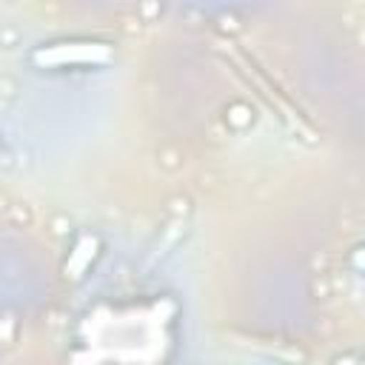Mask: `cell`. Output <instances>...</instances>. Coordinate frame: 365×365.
Here are the masks:
<instances>
[{"label": "cell", "instance_id": "cell-2", "mask_svg": "<svg viewBox=\"0 0 365 365\" xmlns=\"http://www.w3.org/2000/svg\"><path fill=\"white\" fill-rule=\"evenodd\" d=\"M100 254H103V240L97 237V234H80L77 240H74V245L68 248V257H66V262H63V277L68 279V282H77V279H83L86 274H88V268L100 259Z\"/></svg>", "mask_w": 365, "mask_h": 365}, {"label": "cell", "instance_id": "cell-1", "mask_svg": "<svg viewBox=\"0 0 365 365\" xmlns=\"http://www.w3.org/2000/svg\"><path fill=\"white\" fill-rule=\"evenodd\" d=\"M114 60V46L88 37L51 40L31 48L29 63L43 71H66V68H103Z\"/></svg>", "mask_w": 365, "mask_h": 365}, {"label": "cell", "instance_id": "cell-3", "mask_svg": "<svg viewBox=\"0 0 365 365\" xmlns=\"http://www.w3.org/2000/svg\"><path fill=\"white\" fill-rule=\"evenodd\" d=\"M0 157H3V143H0Z\"/></svg>", "mask_w": 365, "mask_h": 365}]
</instances>
